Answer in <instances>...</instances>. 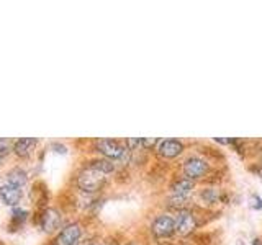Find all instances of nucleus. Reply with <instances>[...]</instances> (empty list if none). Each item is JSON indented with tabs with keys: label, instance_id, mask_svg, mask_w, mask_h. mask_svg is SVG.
<instances>
[{
	"label": "nucleus",
	"instance_id": "nucleus-1",
	"mask_svg": "<svg viewBox=\"0 0 262 245\" xmlns=\"http://www.w3.org/2000/svg\"><path fill=\"white\" fill-rule=\"evenodd\" d=\"M106 175L103 172L97 170L95 167H92L89 163L87 167H84L80 170V174L77 175V185L82 191L85 193H95L105 185Z\"/></svg>",
	"mask_w": 262,
	"mask_h": 245
},
{
	"label": "nucleus",
	"instance_id": "nucleus-2",
	"mask_svg": "<svg viewBox=\"0 0 262 245\" xmlns=\"http://www.w3.org/2000/svg\"><path fill=\"white\" fill-rule=\"evenodd\" d=\"M95 147L106 159H121L128 151L121 142L113 141V139H98L95 142Z\"/></svg>",
	"mask_w": 262,
	"mask_h": 245
},
{
	"label": "nucleus",
	"instance_id": "nucleus-3",
	"mask_svg": "<svg viewBox=\"0 0 262 245\" xmlns=\"http://www.w3.org/2000/svg\"><path fill=\"white\" fill-rule=\"evenodd\" d=\"M82 237V229L77 223H71L61 229L57 234L54 245H79V240Z\"/></svg>",
	"mask_w": 262,
	"mask_h": 245
},
{
	"label": "nucleus",
	"instance_id": "nucleus-4",
	"mask_svg": "<svg viewBox=\"0 0 262 245\" xmlns=\"http://www.w3.org/2000/svg\"><path fill=\"white\" fill-rule=\"evenodd\" d=\"M152 234L159 239H166L176 232V220L169 216H159L152 223Z\"/></svg>",
	"mask_w": 262,
	"mask_h": 245
},
{
	"label": "nucleus",
	"instance_id": "nucleus-5",
	"mask_svg": "<svg viewBox=\"0 0 262 245\" xmlns=\"http://www.w3.org/2000/svg\"><path fill=\"white\" fill-rule=\"evenodd\" d=\"M21 196H23V190L15 185L10 183H4L0 185V200H2L7 206H16L20 201H21Z\"/></svg>",
	"mask_w": 262,
	"mask_h": 245
},
{
	"label": "nucleus",
	"instance_id": "nucleus-6",
	"mask_svg": "<svg viewBox=\"0 0 262 245\" xmlns=\"http://www.w3.org/2000/svg\"><path fill=\"white\" fill-rule=\"evenodd\" d=\"M38 141L35 137H21V139H16V141L13 142V154L16 155V157L20 159H27L30 157V155L33 154V151H35Z\"/></svg>",
	"mask_w": 262,
	"mask_h": 245
},
{
	"label": "nucleus",
	"instance_id": "nucleus-7",
	"mask_svg": "<svg viewBox=\"0 0 262 245\" xmlns=\"http://www.w3.org/2000/svg\"><path fill=\"white\" fill-rule=\"evenodd\" d=\"M41 227L45 232H54L56 229L61 227V214L59 211H56L53 208H49L43 212L41 216Z\"/></svg>",
	"mask_w": 262,
	"mask_h": 245
},
{
	"label": "nucleus",
	"instance_id": "nucleus-8",
	"mask_svg": "<svg viewBox=\"0 0 262 245\" xmlns=\"http://www.w3.org/2000/svg\"><path fill=\"white\" fill-rule=\"evenodd\" d=\"M195 226H196V220H195L192 212H188V211L180 212L177 220H176V231L180 235H188L195 229Z\"/></svg>",
	"mask_w": 262,
	"mask_h": 245
},
{
	"label": "nucleus",
	"instance_id": "nucleus-9",
	"mask_svg": "<svg viewBox=\"0 0 262 245\" xmlns=\"http://www.w3.org/2000/svg\"><path fill=\"white\" fill-rule=\"evenodd\" d=\"M208 165L205 163V160L202 159H196V157H192V159H188L185 162V165H184V172H185V175L187 178H200L202 175H205V172H207Z\"/></svg>",
	"mask_w": 262,
	"mask_h": 245
},
{
	"label": "nucleus",
	"instance_id": "nucleus-10",
	"mask_svg": "<svg viewBox=\"0 0 262 245\" xmlns=\"http://www.w3.org/2000/svg\"><path fill=\"white\" fill-rule=\"evenodd\" d=\"M159 154L162 155V157L166 159H174L177 157V155L184 151V145L182 142L176 141V139H167V141H162L159 144Z\"/></svg>",
	"mask_w": 262,
	"mask_h": 245
},
{
	"label": "nucleus",
	"instance_id": "nucleus-11",
	"mask_svg": "<svg viewBox=\"0 0 262 245\" xmlns=\"http://www.w3.org/2000/svg\"><path fill=\"white\" fill-rule=\"evenodd\" d=\"M27 182H28V174L20 167H15L7 174V183L10 185L21 188L23 185H27Z\"/></svg>",
	"mask_w": 262,
	"mask_h": 245
},
{
	"label": "nucleus",
	"instance_id": "nucleus-12",
	"mask_svg": "<svg viewBox=\"0 0 262 245\" xmlns=\"http://www.w3.org/2000/svg\"><path fill=\"white\" fill-rule=\"evenodd\" d=\"M193 188V182L190 178H180L172 185V191H174L177 196H187V193Z\"/></svg>",
	"mask_w": 262,
	"mask_h": 245
},
{
	"label": "nucleus",
	"instance_id": "nucleus-13",
	"mask_svg": "<svg viewBox=\"0 0 262 245\" xmlns=\"http://www.w3.org/2000/svg\"><path fill=\"white\" fill-rule=\"evenodd\" d=\"M90 165L92 167H95L97 170H100V172H103L105 175H108L110 172H113V168H115V165L110 162V160H106V159H98V160H92L90 162Z\"/></svg>",
	"mask_w": 262,
	"mask_h": 245
},
{
	"label": "nucleus",
	"instance_id": "nucleus-14",
	"mask_svg": "<svg viewBox=\"0 0 262 245\" xmlns=\"http://www.w3.org/2000/svg\"><path fill=\"white\" fill-rule=\"evenodd\" d=\"M27 216H28V212L25 211V209L13 208V211H12V217H13L15 220H20V223H23V220L27 219Z\"/></svg>",
	"mask_w": 262,
	"mask_h": 245
},
{
	"label": "nucleus",
	"instance_id": "nucleus-15",
	"mask_svg": "<svg viewBox=\"0 0 262 245\" xmlns=\"http://www.w3.org/2000/svg\"><path fill=\"white\" fill-rule=\"evenodd\" d=\"M249 206L252 209H262V198L257 194H251V198H249Z\"/></svg>",
	"mask_w": 262,
	"mask_h": 245
},
{
	"label": "nucleus",
	"instance_id": "nucleus-16",
	"mask_svg": "<svg viewBox=\"0 0 262 245\" xmlns=\"http://www.w3.org/2000/svg\"><path fill=\"white\" fill-rule=\"evenodd\" d=\"M53 147H54V149H57V152H59V154H66V151H68V149H66V147L61 145V144H54Z\"/></svg>",
	"mask_w": 262,
	"mask_h": 245
},
{
	"label": "nucleus",
	"instance_id": "nucleus-17",
	"mask_svg": "<svg viewBox=\"0 0 262 245\" xmlns=\"http://www.w3.org/2000/svg\"><path fill=\"white\" fill-rule=\"evenodd\" d=\"M5 155H7V147H0V163L4 162Z\"/></svg>",
	"mask_w": 262,
	"mask_h": 245
},
{
	"label": "nucleus",
	"instance_id": "nucleus-18",
	"mask_svg": "<svg viewBox=\"0 0 262 245\" xmlns=\"http://www.w3.org/2000/svg\"><path fill=\"white\" fill-rule=\"evenodd\" d=\"M84 245H98V243H92V242H87V243H84Z\"/></svg>",
	"mask_w": 262,
	"mask_h": 245
}]
</instances>
